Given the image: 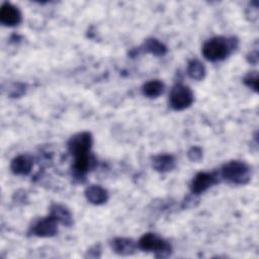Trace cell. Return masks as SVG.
<instances>
[{
    "instance_id": "9",
    "label": "cell",
    "mask_w": 259,
    "mask_h": 259,
    "mask_svg": "<svg viewBox=\"0 0 259 259\" xmlns=\"http://www.w3.org/2000/svg\"><path fill=\"white\" fill-rule=\"evenodd\" d=\"M33 167L32 159L28 155H18L10 164V170L15 175H27Z\"/></svg>"
},
{
    "instance_id": "18",
    "label": "cell",
    "mask_w": 259,
    "mask_h": 259,
    "mask_svg": "<svg viewBox=\"0 0 259 259\" xmlns=\"http://www.w3.org/2000/svg\"><path fill=\"white\" fill-rule=\"evenodd\" d=\"M187 157L192 162H199L202 158V150L199 147H192L187 152Z\"/></svg>"
},
{
    "instance_id": "6",
    "label": "cell",
    "mask_w": 259,
    "mask_h": 259,
    "mask_svg": "<svg viewBox=\"0 0 259 259\" xmlns=\"http://www.w3.org/2000/svg\"><path fill=\"white\" fill-rule=\"evenodd\" d=\"M59 222L53 217L49 215L37 220L30 228V233L36 237L48 238L53 237L58 233Z\"/></svg>"
},
{
    "instance_id": "16",
    "label": "cell",
    "mask_w": 259,
    "mask_h": 259,
    "mask_svg": "<svg viewBox=\"0 0 259 259\" xmlns=\"http://www.w3.org/2000/svg\"><path fill=\"white\" fill-rule=\"evenodd\" d=\"M186 72H187V75L195 81L202 80L206 74L204 65L197 59H193L188 63Z\"/></svg>"
},
{
    "instance_id": "12",
    "label": "cell",
    "mask_w": 259,
    "mask_h": 259,
    "mask_svg": "<svg viewBox=\"0 0 259 259\" xmlns=\"http://www.w3.org/2000/svg\"><path fill=\"white\" fill-rule=\"evenodd\" d=\"M175 158L170 154H159L152 158V167L158 172H169L175 167Z\"/></svg>"
},
{
    "instance_id": "1",
    "label": "cell",
    "mask_w": 259,
    "mask_h": 259,
    "mask_svg": "<svg viewBox=\"0 0 259 259\" xmlns=\"http://www.w3.org/2000/svg\"><path fill=\"white\" fill-rule=\"evenodd\" d=\"M92 146V135L82 132L74 135L68 142L69 152L74 157V171L76 176L84 177L92 164L90 149Z\"/></svg>"
},
{
    "instance_id": "15",
    "label": "cell",
    "mask_w": 259,
    "mask_h": 259,
    "mask_svg": "<svg viewBox=\"0 0 259 259\" xmlns=\"http://www.w3.org/2000/svg\"><path fill=\"white\" fill-rule=\"evenodd\" d=\"M165 85L160 80H150L146 82L142 87V92L145 96L150 98H156L164 92Z\"/></svg>"
},
{
    "instance_id": "14",
    "label": "cell",
    "mask_w": 259,
    "mask_h": 259,
    "mask_svg": "<svg viewBox=\"0 0 259 259\" xmlns=\"http://www.w3.org/2000/svg\"><path fill=\"white\" fill-rule=\"evenodd\" d=\"M141 51L150 53L156 57H162L167 53V48L157 38H148L140 48Z\"/></svg>"
},
{
    "instance_id": "2",
    "label": "cell",
    "mask_w": 259,
    "mask_h": 259,
    "mask_svg": "<svg viewBox=\"0 0 259 259\" xmlns=\"http://www.w3.org/2000/svg\"><path fill=\"white\" fill-rule=\"evenodd\" d=\"M238 47V40L235 37L215 36L206 40L201 49L203 57L210 62H218L230 56Z\"/></svg>"
},
{
    "instance_id": "10",
    "label": "cell",
    "mask_w": 259,
    "mask_h": 259,
    "mask_svg": "<svg viewBox=\"0 0 259 259\" xmlns=\"http://www.w3.org/2000/svg\"><path fill=\"white\" fill-rule=\"evenodd\" d=\"M137 246L138 244H136L132 239H128V238L118 237V238H114L111 241V248L113 252L122 256L134 254Z\"/></svg>"
},
{
    "instance_id": "4",
    "label": "cell",
    "mask_w": 259,
    "mask_h": 259,
    "mask_svg": "<svg viewBox=\"0 0 259 259\" xmlns=\"http://www.w3.org/2000/svg\"><path fill=\"white\" fill-rule=\"evenodd\" d=\"M138 247L145 252H153L158 258H166L172 252L171 245L154 233L144 234L138 242Z\"/></svg>"
},
{
    "instance_id": "20",
    "label": "cell",
    "mask_w": 259,
    "mask_h": 259,
    "mask_svg": "<svg viewBox=\"0 0 259 259\" xmlns=\"http://www.w3.org/2000/svg\"><path fill=\"white\" fill-rule=\"evenodd\" d=\"M247 60L249 63L253 64V65H256L257 62H258V51L255 50L254 52H251L248 56H247Z\"/></svg>"
},
{
    "instance_id": "17",
    "label": "cell",
    "mask_w": 259,
    "mask_h": 259,
    "mask_svg": "<svg viewBox=\"0 0 259 259\" xmlns=\"http://www.w3.org/2000/svg\"><path fill=\"white\" fill-rule=\"evenodd\" d=\"M244 84L246 86H248L250 89H252L253 91L257 92L258 91V74L256 71H253V72H249L244 80H243Z\"/></svg>"
},
{
    "instance_id": "8",
    "label": "cell",
    "mask_w": 259,
    "mask_h": 259,
    "mask_svg": "<svg viewBox=\"0 0 259 259\" xmlns=\"http://www.w3.org/2000/svg\"><path fill=\"white\" fill-rule=\"evenodd\" d=\"M19 9L9 2H4L0 8V22L6 26H15L21 22Z\"/></svg>"
},
{
    "instance_id": "7",
    "label": "cell",
    "mask_w": 259,
    "mask_h": 259,
    "mask_svg": "<svg viewBox=\"0 0 259 259\" xmlns=\"http://www.w3.org/2000/svg\"><path fill=\"white\" fill-rule=\"evenodd\" d=\"M218 182L217 176L208 172H199L197 173L190 183V190L192 194H200L211 187Z\"/></svg>"
},
{
    "instance_id": "19",
    "label": "cell",
    "mask_w": 259,
    "mask_h": 259,
    "mask_svg": "<svg viewBox=\"0 0 259 259\" xmlns=\"http://www.w3.org/2000/svg\"><path fill=\"white\" fill-rule=\"evenodd\" d=\"M25 93V85L22 83H14L9 89V95L11 97H19Z\"/></svg>"
},
{
    "instance_id": "5",
    "label": "cell",
    "mask_w": 259,
    "mask_h": 259,
    "mask_svg": "<svg viewBox=\"0 0 259 259\" xmlns=\"http://www.w3.org/2000/svg\"><path fill=\"white\" fill-rule=\"evenodd\" d=\"M194 101L192 90L183 84L175 85L170 93L169 103L174 110H183L188 108Z\"/></svg>"
},
{
    "instance_id": "13",
    "label": "cell",
    "mask_w": 259,
    "mask_h": 259,
    "mask_svg": "<svg viewBox=\"0 0 259 259\" xmlns=\"http://www.w3.org/2000/svg\"><path fill=\"white\" fill-rule=\"evenodd\" d=\"M51 215H53L60 224L71 227L73 224V217L71 211L63 204L54 203L51 206Z\"/></svg>"
},
{
    "instance_id": "11",
    "label": "cell",
    "mask_w": 259,
    "mask_h": 259,
    "mask_svg": "<svg viewBox=\"0 0 259 259\" xmlns=\"http://www.w3.org/2000/svg\"><path fill=\"white\" fill-rule=\"evenodd\" d=\"M86 199L95 205L103 204L108 199V192L100 185H90L85 189Z\"/></svg>"
},
{
    "instance_id": "3",
    "label": "cell",
    "mask_w": 259,
    "mask_h": 259,
    "mask_svg": "<svg viewBox=\"0 0 259 259\" xmlns=\"http://www.w3.org/2000/svg\"><path fill=\"white\" fill-rule=\"evenodd\" d=\"M221 177L229 183L244 185L251 179V168L243 161H230L221 168Z\"/></svg>"
}]
</instances>
